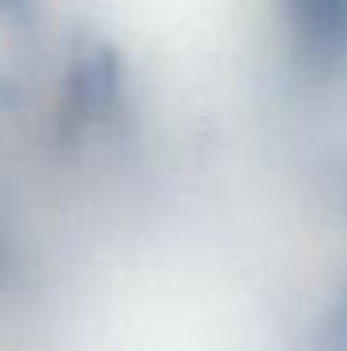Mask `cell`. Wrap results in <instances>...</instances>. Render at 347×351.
I'll use <instances>...</instances> for the list:
<instances>
[{"label":"cell","mask_w":347,"mask_h":351,"mask_svg":"<svg viewBox=\"0 0 347 351\" xmlns=\"http://www.w3.org/2000/svg\"><path fill=\"white\" fill-rule=\"evenodd\" d=\"M116 94H120L116 56L101 45H86L68 71V112L75 120H97L116 105Z\"/></svg>","instance_id":"1"},{"label":"cell","mask_w":347,"mask_h":351,"mask_svg":"<svg viewBox=\"0 0 347 351\" xmlns=\"http://www.w3.org/2000/svg\"><path fill=\"white\" fill-rule=\"evenodd\" d=\"M30 8H34V0H0V15H8V19H27Z\"/></svg>","instance_id":"2"}]
</instances>
